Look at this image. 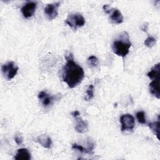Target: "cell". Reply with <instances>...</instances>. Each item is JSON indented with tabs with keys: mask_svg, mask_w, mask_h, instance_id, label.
I'll list each match as a JSON object with an SVG mask.
<instances>
[{
	"mask_svg": "<svg viewBox=\"0 0 160 160\" xmlns=\"http://www.w3.org/2000/svg\"><path fill=\"white\" fill-rule=\"evenodd\" d=\"M72 149H76L81 152H84V153H86V154H89V151L88 149V148H85L84 147H83L82 146L80 145V144H78L76 143H74L72 144Z\"/></svg>",
	"mask_w": 160,
	"mask_h": 160,
	"instance_id": "ffe728a7",
	"label": "cell"
},
{
	"mask_svg": "<svg viewBox=\"0 0 160 160\" xmlns=\"http://www.w3.org/2000/svg\"><path fill=\"white\" fill-rule=\"evenodd\" d=\"M36 2L28 1L21 9V12L25 18H29L33 16L36 9Z\"/></svg>",
	"mask_w": 160,
	"mask_h": 160,
	"instance_id": "ba28073f",
	"label": "cell"
},
{
	"mask_svg": "<svg viewBox=\"0 0 160 160\" xmlns=\"http://www.w3.org/2000/svg\"><path fill=\"white\" fill-rule=\"evenodd\" d=\"M156 42V39H155L154 37H152V36H148V37L146 39V40L144 41V44H145L147 47H148V48H152V47H153V46L155 45Z\"/></svg>",
	"mask_w": 160,
	"mask_h": 160,
	"instance_id": "ac0fdd59",
	"label": "cell"
},
{
	"mask_svg": "<svg viewBox=\"0 0 160 160\" xmlns=\"http://www.w3.org/2000/svg\"><path fill=\"white\" fill-rule=\"evenodd\" d=\"M120 122L121 124V131H132L135 125L134 117L130 114H122L120 117Z\"/></svg>",
	"mask_w": 160,
	"mask_h": 160,
	"instance_id": "8992f818",
	"label": "cell"
},
{
	"mask_svg": "<svg viewBox=\"0 0 160 160\" xmlns=\"http://www.w3.org/2000/svg\"><path fill=\"white\" fill-rule=\"evenodd\" d=\"M136 118L138 120V122L141 124H146V119L145 112L143 111H140L136 112Z\"/></svg>",
	"mask_w": 160,
	"mask_h": 160,
	"instance_id": "e0dca14e",
	"label": "cell"
},
{
	"mask_svg": "<svg viewBox=\"0 0 160 160\" xmlns=\"http://www.w3.org/2000/svg\"><path fill=\"white\" fill-rule=\"evenodd\" d=\"M19 68L12 61H9L1 66V71L7 80L13 79L17 74Z\"/></svg>",
	"mask_w": 160,
	"mask_h": 160,
	"instance_id": "5b68a950",
	"label": "cell"
},
{
	"mask_svg": "<svg viewBox=\"0 0 160 160\" xmlns=\"http://www.w3.org/2000/svg\"><path fill=\"white\" fill-rule=\"evenodd\" d=\"M14 159L16 160H29L31 159V153L26 148L19 149L14 156Z\"/></svg>",
	"mask_w": 160,
	"mask_h": 160,
	"instance_id": "4fadbf2b",
	"label": "cell"
},
{
	"mask_svg": "<svg viewBox=\"0 0 160 160\" xmlns=\"http://www.w3.org/2000/svg\"><path fill=\"white\" fill-rule=\"evenodd\" d=\"M86 96L84 97V99L86 101H90L94 97V86L92 84H90L86 92Z\"/></svg>",
	"mask_w": 160,
	"mask_h": 160,
	"instance_id": "2e32d148",
	"label": "cell"
},
{
	"mask_svg": "<svg viewBox=\"0 0 160 160\" xmlns=\"http://www.w3.org/2000/svg\"><path fill=\"white\" fill-rule=\"evenodd\" d=\"M66 63L62 68V81L67 84L69 88H74L81 84L84 77L83 69L74 61L73 55L68 52L64 56Z\"/></svg>",
	"mask_w": 160,
	"mask_h": 160,
	"instance_id": "6da1fadb",
	"label": "cell"
},
{
	"mask_svg": "<svg viewBox=\"0 0 160 160\" xmlns=\"http://www.w3.org/2000/svg\"><path fill=\"white\" fill-rule=\"evenodd\" d=\"M37 142L43 148L50 149L52 145V140L49 136L46 134H41L37 137Z\"/></svg>",
	"mask_w": 160,
	"mask_h": 160,
	"instance_id": "7c38bea8",
	"label": "cell"
},
{
	"mask_svg": "<svg viewBox=\"0 0 160 160\" xmlns=\"http://www.w3.org/2000/svg\"><path fill=\"white\" fill-rule=\"evenodd\" d=\"M159 125H160V122H159V116H158V119L157 121H154L152 122H151L149 124V127L152 131V132L156 135L157 138L159 139Z\"/></svg>",
	"mask_w": 160,
	"mask_h": 160,
	"instance_id": "9a60e30c",
	"label": "cell"
},
{
	"mask_svg": "<svg viewBox=\"0 0 160 160\" xmlns=\"http://www.w3.org/2000/svg\"><path fill=\"white\" fill-rule=\"evenodd\" d=\"M147 76L151 79H160V63L158 62L154 64L150 71L147 74Z\"/></svg>",
	"mask_w": 160,
	"mask_h": 160,
	"instance_id": "5bb4252c",
	"label": "cell"
},
{
	"mask_svg": "<svg viewBox=\"0 0 160 160\" xmlns=\"http://www.w3.org/2000/svg\"><path fill=\"white\" fill-rule=\"evenodd\" d=\"M61 4V2H56L48 4L44 9V14L49 20L54 19L58 14V8Z\"/></svg>",
	"mask_w": 160,
	"mask_h": 160,
	"instance_id": "52a82bcc",
	"label": "cell"
},
{
	"mask_svg": "<svg viewBox=\"0 0 160 160\" xmlns=\"http://www.w3.org/2000/svg\"><path fill=\"white\" fill-rule=\"evenodd\" d=\"M76 124L75 126V130L79 133H84L87 131L88 129V124L86 121H84L80 116H77L74 117Z\"/></svg>",
	"mask_w": 160,
	"mask_h": 160,
	"instance_id": "9c48e42d",
	"label": "cell"
},
{
	"mask_svg": "<svg viewBox=\"0 0 160 160\" xmlns=\"http://www.w3.org/2000/svg\"><path fill=\"white\" fill-rule=\"evenodd\" d=\"M99 62L98 59L95 56H90L88 58V63L91 67H96L98 66Z\"/></svg>",
	"mask_w": 160,
	"mask_h": 160,
	"instance_id": "d6986e66",
	"label": "cell"
},
{
	"mask_svg": "<svg viewBox=\"0 0 160 160\" xmlns=\"http://www.w3.org/2000/svg\"><path fill=\"white\" fill-rule=\"evenodd\" d=\"M131 46V42L128 33L126 31H122L112 42V49L114 54L124 58L129 53Z\"/></svg>",
	"mask_w": 160,
	"mask_h": 160,
	"instance_id": "7a4b0ae2",
	"label": "cell"
},
{
	"mask_svg": "<svg viewBox=\"0 0 160 160\" xmlns=\"http://www.w3.org/2000/svg\"><path fill=\"white\" fill-rule=\"evenodd\" d=\"M71 116L74 118V117H75V116H77L80 115V112H79L78 111L76 110V111H74L71 112Z\"/></svg>",
	"mask_w": 160,
	"mask_h": 160,
	"instance_id": "7402d4cb",
	"label": "cell"
},
{
	"mask_svg": "<svg viewBox=\"0 0 160 160\" xmlns=\"http://www.w3.org/2000/svg\"><path fill=\"white\" fill-rule=\"evenodd\" d=\"M159 81H160V79H152V81L149 83V92L158 99H159L160 98Z\"/></svg>",
	"mask_w": 160,
	"mask_h": 160,
	"instance_id": "8fae6325",
	"label": "cell"
},
{
	"mask_svg": "<svg viewBox=\"0 0 160 160\" xmlns=\"http://www.w3.org/2000/svg\"><path fill=\"white\" fill-rule=\"evenodd\" d=\"M102 8L104 11L109 15V19L112 23L119 24L123 22V16L118 9L112 8L108 4L104 5Z\"/></svg>",
	"mask_w": 160,
	"mask_h": 160,
	"instance_id": "277c9868",
	"label": "cell"
},
{
	"mask_svg": "<svg viewBox=\"0 0 160 160\" xmlns=\"http://www.w3.org/2000/svg\"><path fill=\"white\" fill-rule=\"evenodd\" d=\"M38 98L41 101L42 105L44 107L49 106L51 105L53 101L56 99L55 96H52L48 94L45 91H41L38 94Z\"/></svg>",
	"mask_w": 160,
	"mask_h": 160,
	"instance_id": "30bf717a",
	"label": "cell"
},
{
	"mask_svg": "<svg viewBox=\"0 0 160 160\" xmlns=\"http://www.w3.org/2000/svg\"><path fill=\"white\" fill-rule=\"evenodd\" d=\"M85 18L79 13H70L68 15L65 22L73 30L83 26L85 24Z\"/></svg>",
	"mask_w": 160,
	"mask_h": 160,
	"instance_id": "3957f363",
	"label": "cell"
},
{
	"mask_svg": "<svg viewBox=\"0 0 160 160\" xmlns=\"http://www.w3.org/2000/svg\"><path fill=\"white\" fill-rule=\"evenodd\" d=\"M14 141L16 142L17 144L18 145H20L22 143V141H23V139H22V137L21 136V135H19V134H16L14 138Z\"/></svg>",
	"mask_w": 160,
	"mask_h": 160,
	"instance_id": "44dd1931",
	"label": "cell"
}]
</instances>
